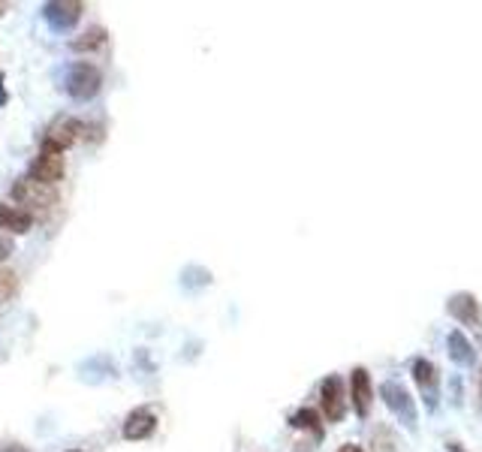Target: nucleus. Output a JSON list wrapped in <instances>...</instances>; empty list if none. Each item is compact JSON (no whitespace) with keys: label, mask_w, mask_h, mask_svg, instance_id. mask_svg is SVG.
I'll list each match as a JSON object with an SVG mask.
<instances>
[{"label":"nucleus","mask_w":482,"mask_h":452,"mask_svg":"<svg viewBox=\"0 0 482 452\" xmlns=\"http://www.w3.org/2000/svg\"><path fill=\"white\" fill-rule=\"evenodd\" d=\"M446 347H449V359L455 362V365H473L476 353H473V344L464 338V332H459V329H455V332L449 335Z\"/></svg>","instance_id":"ddd939ff"},{"label":"nucleus","mask_w":482,"mask_h":452,"mask_svg":"<svg viewBox=\"0 0 482 452\" xmlns=\"http://www.w3.org/2000/svg\"><path fill=\"white\" fill-rule=\"evenodd\" d=\"M124 437L127 441H145V437H151L157 431V416H154V410H148V407H136L127 413V419H124Z\"/></svg>","instance_id":"1a4fd4ad"},{"label":"nucleus","mask_w":482,"mask_h":452,"mask_svg":"<svg viewBox=\"0 0 482 452\" xmlns=\"http://www.w3.org/2000/svg\"><path fill=\"white\" fill-rule=\"evenodd\" d=\"M82 133H85V124H82L79 118H73V115H58L52 124H48L43 145H52V148L63 151V148H70V145L79 142Z\"/></svg>","instance_id":"39448f33"},{"label":"nucleus","mask_w":482,"mask_h":452,"mask_svg":"<svg viewBox=\"0 0 482 452\" xmlns=\"http://www.w3.org/2000/svg\"><path fill=\"white\" fill-rule=\"evenodd\" d=\"M31 178L43 181L48 187H55L63 178V151L52 148V145H43V151L36 154V160L31 163Z\"/></svg>","instance_id":"20e7f679"},{"label":"nucleus","mask_w":482,"mask_h":452,"mask_svg":"<svg viewBox=\"0 0 482 452\" xmlns=\"http://www.w3.org/2000/svg\"><path fill=\"white\" fill-rule=\"evenodd\" d=\"M31 226H33V215H28L24 208L0 203V232H6V235H24V232H31Z\"/></svg>","instance_id":"9b49d317"},{"label":"nucleus","mask_w":482,"mask_h":452,"mask_svg":"<svg viewBox=\"0 0 482 452\" xmlns=\"http://www.w3.org/2000/svg\"><path fill=\"white\" fill-rule=\"evenodd\" d=\"M18 290V278H16V271H0V301H9L12 296H16Z\"/></svg>","instance_id":"dca6fc26"},{"label":"nucleus","mask_w":482,"mask_h":452,"mask_svg":"<svg viewBox=\"0 0 482 452\" xmlns=\"http://www.w3.org/2000/svg\"><path fill=\"white\" fill-rule=\"evenodd\" d=\"M350 389H353V407H356V416L365 419L368 413H371V374L365 368H353L350 374Z\"/></svg>","instance_id":"9d476101"},{"label":"nucleus","mask_w":482,"mask_h":452,"mask_svg":"<svg viewBox=\"0 0 482 452\" xmlns=\"http://www.w3.org/2000/svg\"><path fill=\"white\" fill-rule=\"evenodd\" d=\"M82 4L79 0H52V4L43 6V18L52 24L55 31H73L82 18Z\"/></svg>","instance_id":"423d86ee"},{"label":"nucleus","mask_w":482,"mask_h":452,"mask_svg":"<svg viewBox=\"0 0 482 452\" xmlns=\"http://www.w3.org/2000/svg\"><path fill=\"white\" fill-rule=\"evenodd\" d=\"M4 12H6V4H0V16H4Z\"/></svg>","instance_id":"412c9836"},{"label":"nucleus","mask_w":482,"mask_h":452,"mask_svg":"<svg viewBox=\"0 0 482 452\" xmlns=\"http://www.w3.org/2000/svg\"><path fill=\"white\" fill-rule=\"evenodd\" d=\"M67 452H82V449H67Z\"/></svg>","instance_id":"4be33fe9"},{"label":"nucleus","mask_w":482,"mask_h":452,"mask_svg":"<svg viewBox=\"0 0 482 452\" xmlns=\"http://www.w3.org/2000/svg\"><path fill=\"white\" fill-rule=\"evenodd\" d=\"M103 43H106V31L103 28H87L82 36H75V40L70 43V48L73 52H97Z\"/></svg>","instance_id":"4468645a"},{"label":"nucleus","mask_w":482,"mask_h":452,"mask_svg":"<svg viewBox=\"0 0 482 452\" xmlns=\"http://www.w3.org/2000/svg\"><path fill=\"white\" fill-rule=\"evenodd\" d=\"M12 250H16V242H12V238L6 235V232H0V262H4Z\"/></svg>","instance_id":"a211bd4d"},{"label":"nucleus","mask_w":482,"mask_h":452,"mask_svg":"<svg viewBox=\"0 0 482 452\" xmlns=\"http://www.w3.org/2000/svg\"><path fill=\"white\" fill-rule=\"evenodd\" d=\"M449 313L459 323L464 325H479L482 323V311H479V301L471 293H455L449 298Z\"/></svg>","instance_id":"f8f14e48"},{"label":"nucleus","mask_w":482,"mask_h":452,"mask_svg":"<svg viewBox=\"0 0 482 452\" xmlns=\"http://www.w3.org/2000/svg\"><path fill=\"white\" fill-rule=\"evenodd\" d=\"M410 374H413L416 386L422 389V395H425V404H428V410H437V380H440L437 368L431 365L428 359L416 356V359L410 362Z\"/></svg>","instance_id":"6e6552de"},{"label":"nucleus","mask_w":482,"mask_h":452,"mask_svg":"<svg viewBox=\"0 0 482 452\" xmlns=\"http://www.w3.org/2000/svg\"><path fill=\"white\" fill-rule=\"evenodd\" d=\"M60 85L73 99L87 103V99H94L100 94V87H103V72H100L94 64H87V60H79V64H70L67 70H63Z\"/></svg>","instance_id":"f257e3e1"},{"label":"nucleus","mask_w":482,"mask_h":452,"mask_svg":"<svg viewBox=\"0 0 482 452\" xmlns=\"http://www.w3.org/2000/svg\"><path fill=\"white\" fill-rule=\"evenodd\" d=\"M320 407L328 422H338L344 416V380L338 374H328L320 386Z\"/></svg>","instance_id":"0eeeda50"},{"label":"nucleus","mask_w":482,"mask_h":452,"mask_svg":"<svg viewBox=\"0 0 482 452\" xmlns=\"http://www.w3.org/2000/svg\"><path fill=\"white\" fill-rule=\"evenodd\" d=\"M211 284V271L208 269H199V266H187L181 271V286H208Z\"/></svg>","instance_id":"2eb2a0df"},{"label":"nucleus","mask_w":482,"mask_h":452,"mask_svg":"<svg viewBox=\"0 0 482 452\" xmlns=\"http://www.w3.org/2000/svg\"><path fill=\"white\" fill-rule=\"evenodd\" d=\"M338 452H362V446H356V443H344Z\"/></svg>","instance_id":"aec40b11"},{"label":"nucleus","mask_w":482,"mask_h":452,"mask_svg":"<svg viewBox=\"0 0 482 452\" xmlns=\"http://www.w3.org/2000/svg\"><path fill=\"white\" fill-rule=\"evenodd\" d=\"M0 452H28V449H24V446H18V443H9V446H4Z\"/></svg>","instance_id":"6ab92c4d"},{"label":"nucleus","mask_w":482,"mask_h":452,"mask_svg":"<svg viewBox=\"0 0 482 452\" xmlns=\"http://www.w3.org/2000/svg\"><path fill=\"white\" fill-rule=\"evenodd\" d=\"M316 410H311V407H304V410H299L296 416H293V425L296 429H311V431H320V425H316Z\"/></svg>","instance_id":"f3484780"},{"label":"nucleus","mask_w":482,"mask_h":452,"mask_svg":"<svg viewBox=\"0 0 482 452\" xmlns=\"http://www.w3.org/2000/svg\"><path fill=\"white\" fill-rule=\"evenodd\" d=\"M380 395H383L386 407L395 413L404 429H416V404H413L410 392L398 380H386L383 386H380Z\"/></svg>","instance_id":"7ed1b4c3"},{"label":"nucleus","mask_w":482,"mask_h":452,"mask_svg":"<svg viewBox=\"0 0 482 452\" xmlns=\"http://www.w3.org/2000/svg\"><path fill=\"white\" fill-rule=\"evenodd\" d=\"M12 199L16 203H21L24 205V211L28 215H48L52 211V205L58 203V193H55V187H48V184H43V181H36V178H31V175H21V178L12 184Z\"/></svg>","instance_id":"f03ea898"}]
</instances>
